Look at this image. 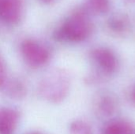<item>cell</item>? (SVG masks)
Listing matches in <instances>:
<instances>
[{
  "instance_id": "5bb4252c",
  "label": "cell",
  "mask_w": 135,
  "mask_h": 134,
  "mask_svg": "<svg viewBox=\"0 0 135 134\" xmlns=\"http://www.w3.org/2000/svg\"><path fill=\"white\" fill-rule=\"evenodd\" d=\"M24 134H47L45 133H43L41 131H29V132H27Z\"/></svg>"
},
{
  "instance_id": "8992f818",
  "label": "cell",
  "mask_w": 135,
  "mask_h": 134,
  "mask_svg": "<svg viewBox=\"0 0 135 134\" xmlns=\"http://www.w3.org/2000/svg\"><path fill=\"white\" fill-rule=\"evenodd\" d=\"M94 111L100 118L112 117L117 111V102L109 93L99 95L94 101Z\"/></svg>"
},
{
  "instance_id": "5b68a950",
  "label": "cell",
  "mask_w": 135,
  "mask_h": 134,
  "mask_svg": "<svg viewBox=\"0 0 135 134\" xmlns=\"http://www.w3.org/2000/svg\"><path fill=\"white\" fill-rule=\"evenodd\" d=\"M22 0H0V21L5 24L13 25L22 17Z\"/></svg>"
},
{
  "instance_id": "7c38bea8",
  "label": "cell",
  "mask_w": 135,
  "mask_h": 134,
  "mask_svg": "<svg viewBox=\"0 0 135 134\" xmlns=\"http://www.w3.org/2000/svg\"><path fill=\"white\" fill-rule=\"evenodd\" d=\"M69 134H93L89 123L81 119H76L69 125Z\"/></svg>"
},
{
  "instance_id": "2e32d148",
  "label": "cell",
  "mask_w": 135,
  "mask_h": 134,
  "mask_svg": "<svg viewBox=\"0 0 135 134\" xmlns=\"http://www.w3.org/2000/svg\"><path fill=\"white\" fill-rule=\"evenodd\" d=\"M40 1H41L44 3H51V2H55L56 0H40Z\"/></svg>"
},
{
  "instance_id": "9c48e42d",
  "label": "cell",
  "mask_w": 135,
  "mask_h": 134,
  "mask_svg": "<svg viewBox=\"0 0 135 134\" xmlns=\"http://www.w3.org/2000/svg\"><path fill=\"white\" fill-rule=\"evenodd\" d=\"M130 26V19L123 13L114 14L108 21V27L109 30L117 36H123L126 34L129 31Z\"/></svg>"
},
{
  "instance_id": "e0dca14e",
  "label": "cell",
  "mask_w": 135,
  "mask_h": 134,
  "mask_svg": "<svg viewBox=\"0 0 135 134\" xmlns=\"http://www.w3.org/2000/svg\"><path fill=\"white\" fill-rule=\"evenodd\" d=\"M132 96H133V100H134V103H135V88H134V92H133V95H132Z\"/></svg>"
},
{
  "instance_id": "52a82bcc",
  "label": "cell",
  "mask_w": 135,
  "mask_h": 134,
  "mask_svg": "<svg viewBox=\"0 0 135 134\" xmlns=\"http://www.w3.org/2000/svg\"><path fill=\"white\" fill-rule=\"evenodd\" d=\"M20 113L11 107H0V134H14L20 121Z\"/></svg>"
},
{
  "instance_id": "ba28073f",
  "label": "cell",
  "mask_w": 135,
  "mask_h": 134,
  "mask_svg": "<svg viewBox=\"0 0 135 134\" xmlns=\"http://www.w3.org/2000/svg\"><path fill=\"white\" fill-rule=\"evenodd\" d=\"M100 134H135V129L126 119H112L104 126Z\"/></svg>"
},
{
  "instance_id": "9a60e30c",
  "label": "cell",
  "mask_w": 135,
  "mask_h": 134,
  "mask_svg": "<svg viewBox=\"0 0 135 134\" xmlns=\"http://www.w3.org/2000/svg\"><path fill=\"white\" fill-rule=\"evenodd\" d=\"M125 3L129 4V5H134L135 0H123Z\"/></svg>"
},
{
  "instance_id": "8fae6325",
  "label": "cell",
  "mask_w": 135,
  "mask_h": 134,
  "mask_svg": "<svg viewBox=\"0 0 135 134\" xmlns=\"http://www.w3.org/2000/svg\"><path fill=\"white\" fill-rule=\"evenodd\" d=\"M110 6V0H87L85 9L88 13L104 14L109 11Z\"/></svg>"
},
{
  "instance_id": "4fadbf2b",
  "label": "cell",
  "mask_w": 135,
  "mask_h": 134,
  "mask_svg": "<svg viewBox=\"0 0 135 134\" xmlns=\"http://www.w3.org/2000/svg\"><path fill=\"white\" fill-rule=\"evenodd\" d=\"M7 80H8V74H7L6 63L4 57L0 52V90H2V87L4 86Z\"/></svg>"
},
{
  "instance_id": "7a4b0ae2",
  "label": "cell",
  "mask_w": 135,
  "mask_h": 134,
  "mask_svg": "<svg viewBox=\"0 0 135 134\" xmlns=\"http://www.w3.org/2000/svg\"><path fill=\"white\" fill-rule=\"evenodd\" d=\"M70 89V77L67 71L56 69L50 71L40 81L38 94L51 103H60L67 97Z\"/></svg>"
},
{
  "instance_id": "277c9868",
  "label": "cell",
  "mask_w": 135,
  "mask_h": 134,
  "mask_svg": "<svg viewBox=\"0 0 135 134\" xmlns=\"http://www.w3.org/2000/svg\"><path fill=\"white\" fill-rule=\"evenodd\" d=\"M90 58L101 78L112 76L118 70V58L115 54L107 47H100L93 49L91 51Z\"/></svg>"
},
{
  "instance_id": "3957f363",
  "label": "cell",
  "mask_w": 135,
  "mask_h": 134,
  "mask_svg": "<svg viewBox=\"0 0 135 134\" xmlns=\"http://www.w3.org/2000/svg\"><path fill=\"white\" fill-rule=\"evenodd\" d=\"M21 51L25 62L33 69L45 66L51 58L47 47L34 39H25L21 44Z\"/></svg>"
},
{
  "instance_id": "6da1fadb",
  "label": "cell",
  "mask_w": 135,
  "mask_h": 134,
  "mask_svg": "<svg viewBox=\"0 0 135 134\" xmlns=\"http://www.w3.org/2000/svg\"><path fill=\"white\" fill-rule=\"evenodd\" d=\"M93 24L85 8L76 9L55 32L56 39L79 43L88 39L93 32Z\"/></svg>"
},
{
  "instance_id": "30bf717a",
  "label": "cell",
  "mask_w": 135,
  "mask_h": 134,
  "mask_svg": "<svg viewBox=\"0 0 135 134\" xmlns=\"http://www.w3.org/2000/svg\"><path fill=\"white\" fill-rule=\"evenodd\" d=\"M2 91H3L8 97L13 100H21L26 96L27 93V88L24 83L17 78H8L6 84L2 87Z\"/></svg>"
}]
</instances>
